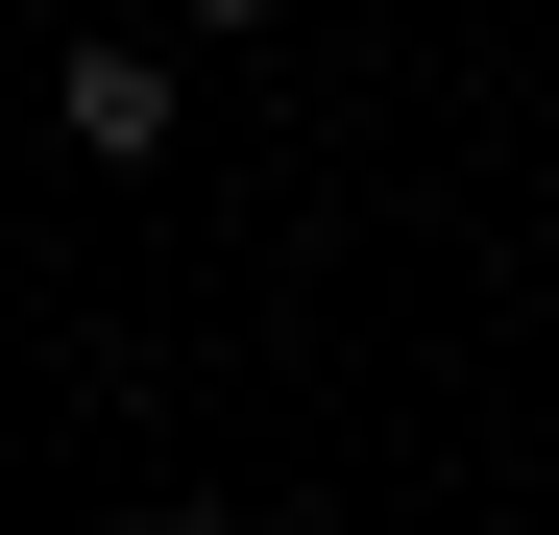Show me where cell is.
I'll return each mask as SVG.
<instances>
[{
  "label": "cell",
  "mask_w": 559,
  "mask_h": 535,
  "mask_svg": "<svg viewBox=\"0 0 559 535\" xmlns=\"http://www.w3.org/2000/svg\"><path fill=\"white\" fill-rule=\"evenodd\" d=\"M49 122L98 146V170H146V146H170V49H73V73H49Z\"/></svg>",
  "instance_id": "cell-1"
},
{
  "label": "cell",
  "mask_w": 559,
  "mask_h": 535,
  "mask_svg": "<svg viewBox=\"0 0 559 535\" xmlns=\"http://www.w3.org/2000/svg\"><path fill=\"white\" fill-rule=\"evenodd\" d=\"M170 25H267V0H170Z\"/></svg>",
  "instance_id": "cell-2"
},
{
  "label": "cell",
  "mask_w": 559,
  "mask_h": 535,
  "mask_svg": "<svg viewBox=\"0 0 559 535\" xmlns=\"http://www.w3.org/2000/svg\"><path fill=\"white\" fill-rule=\"evenodd\" d=\"M146 535H243V511H146Z\"/></svg>",
  "instance_id": "cell-3"
}]
</instances>
